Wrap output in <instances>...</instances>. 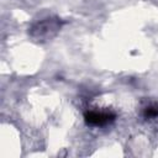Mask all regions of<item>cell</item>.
I'll return each instance as SVG.
<instances>
[{
    "mask_svg": "<svg viewBox=\"0 0 158 158\" xmlns=\"http://www.w3.org/2000/svg\"><path fill=\"white\" fill-rule=\"evenodd\" d=\"M59 28V23L57 20H52V19H47L44 21L38 22L37 25H35L31 30L32 36L41 38V37H51V32H56Z\"/></svg>",
    "mask_w": 158,
    "mask_h": 158,
    "instance_id": "2",
    "label": "cell"
},
{
    "mask_svg": "<svg viewBox=\"0 0 158 158\" xmlns=\"http://www.w3.org/2000/svg\"><path fill=\"white\" fill-rule=\"evenodd\" d=\"M143 116L144 118H157L158 117V105L151 104L144 107L143 110Z\"/></svg>",
    "mask_w": 158,
    "mask_h": 158,
    "instance_id": "3",
    "label": "cell"
},
{
    "mask_svg": "<svg viewBox=\"0 0 158 158\" xmlns=\"http://www.w3.org/2000/svg\"><path fill=\"white\" fill-rule=\"evenodd\" d=\"M84 117H85V122L90 126H104L115 120V114L110 111L91 110V111L85 112Z\"/></svg>",
    "mask_w": 158,
    "mask_h": 158,
    "instance_id": "1",
    "label": "cell"
}]
</instances>
